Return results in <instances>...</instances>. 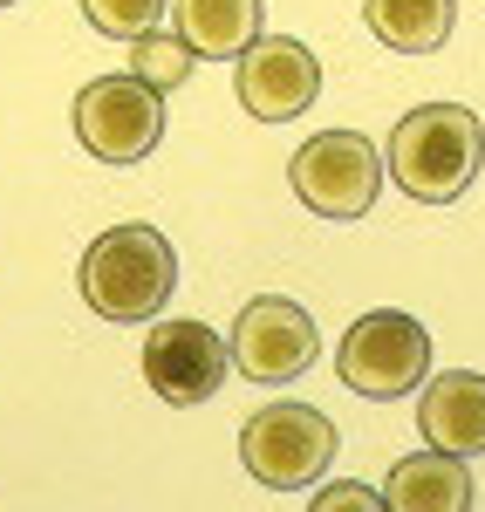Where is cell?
I'll return each instance as SVG.
<instances>
[{
	"instance_id": "6da1fadb",
	"label": "cell",
	"mask_w": 485,
	"mask_h": 512,
	"mask_svg": "<svg viewBox=\"0 0 485 512\" xmlns=\"http://www.w3.org/2000/svg\"><path fill=\"white\" fill-rule=\"evenodd\" d=\"M82 301L89 315L117 321V328H144L164 315L171 287H178V253L158 226H110L82 253Z\"/></svg>"
},
{
	"instance_id": "7a4b0ae2",
	"label": "cell",
	"mask_w": 485,
	"mask_h": 512,
	"mask_svg": "<svg viewBox=\"0 0 485 512\" xmlns=\"http://www.w3.org/2000/svg\"><path fill=\"white\" fill-rule=\"evenodd\" d=\"M383 164H390V178L417 205H451V198L479 178L485 130L465 103H424V110H404V123L390 130Z\"/></svg>"
},
{
	"instance_id": "3957f363",
	"label": "cell",
	"mask_w": 485,
	"mask_h": 512,
	"mask_svg": "<svg viewBox=\"0 0 485 512\" xmlns=\"http://www.w3.org/2000/svg\"><path fill=\"white\" fill-rule=\"evenodd\" d=\"M383 151L369 144L363 130H322V137H308L301 151H294V164H287V185H294V198L315 212V219H363L369 205H376V192H383Z\"/></svg>"
},
{
	"instance_id": "277c9868",
	"label": "cell",
	"mask_w": 485,
	"mask_h": 512,
	"mask_svg": "<svg viewBox=\"0 0 485 512\" xmlns=\"http://www.w3.org/2000/svg\"><path fill=\"white\" fill-rule=\"evenodd\" d=\"M335 376L356 396H376V403H397L404 390H417L431 376V328L404 308H376L363 315L342 349H335Z\"/></svg>"
},
{
	"instance_id": "5b68a950",
	"label": "cell",
	"mask_w": 485,
	"mask_h": 512,
	"mask_svg": "<svg viewBox=\"0 0 485 512\" xmlns=\"http://www.w3.org/2000/svg\"><path fill=\"white\" fill-rule=\"evenodd\" d=\"M240 458L267 492H308L335 458V424L315 403H267L260 417H246Z\"/></svg>"
},
{
	"instance_id": "8992f818",
	"label": "cell",
	"mask_w": 485,
	"mask_h": 512,
	"mask_svg": "<svg viewBox=\"0 0 485 512\" xmlns=\"http://www.w3.org/2000/svg\"><path fill=\"white\" fill-rule=\"evenodd\" d=\"M69 117H76V144L96 164H144L164 137V96L144 76H96Z\"/></svg>"
},
{
	"instance_id": "52a82bcc",
	"label": "cell",
	"mask_w": 485,
	"mask_h": 512,
	"mask_svg": "<svg viewBox=\"0 0 485 512\" xmlns=\"http://www.w3.org/2000/svg\"><path fill=\"white\" fill-rule=\"evenodd\" d=\"M226 342H233V369H240L246 383H294L322 355V335H315L308 308L301 301H281V294L246 301Z\"/></svg>"
},
{
	"instance_id": "ba28073f",
	"label": "cell",
	"mask_w": 485,
	"mask_h": 512,
	"mask_svg": "<svg viewBox=\"0 0 485 512\" xmlns=\"http://www.w3.org/2000/svg\"><path fill=\"white\" fill-rule=\"evenodd\" d=\"M226 376H233V342H219L205 321H158V328L144 335V383H151L171 410L212 403Z\"/></svg>"
},
{
	"instance_id": "9c48e42d",
	"label": "cell",
	"mask_w": 485,
	"mask_h": 512,
	"mask_svg": "<svg viewBox=\"0 0 485 512\" xmlns=\"http://www.w3.org/2000/svg\"><path fill=\"white\" fill-rule=\"evenodd\" d=\"M315 96H322V62H315L308 41L260 35L240 55V110H246V117L287 123V117H301Z\"/></svg>"
},
{
	"instance_id": "30bf717a",
	"label": "cell",
	"mask_w": 485,
	"mask_h": 512,
	"mask_svg": "<svg viewBox=\"0 0 485 512\" xmlns=\"http://www.w3.org/2000/svg\"><path fill=\"white\" fill-rule=\"evenodd\" d=\"M417 431L431 437L438 451H458V458H479L485 451V376L479 369H445L424 383V403H417Z\"/></svg>"
},
{
	"instance_id": "8fae6325",
	"label": "cell",
	"mask_w": 485,
	"mask_h": 512,
	"mask_svg": "<svg viewBox=\"0 0 485 512\" xmlns=\"http://www.w3.org/2000/svg\"><path fill=\"white\" fill-rule=\"evenodd\" d=\"M390 512H465L472 506V472L458 451H417V458H397V472L383 485Z\"/></svg>"
},
{
	"instance_id": "7c38bea8",
	"label": "cell",
	"mask_w": 485,
	"mask_h": 512,
	"mask_svg": "<svg viewBox=\"0 0 485 512\" xmlns=\"http://www.w3.org/2000/svg\"><path fill=\"white\" fill-rule=\"evenodd\" d=\"M171 28L192 41V55L240 62L260 41V0H171Z\"/></svg>"
},
{
	"instance_id": "4fadbf2b",
	"label": "cell",
	"mask_w": 485,
	"mask_h": 512,
	"mask_svg": "<svg viewBox=\"0 0 485 512\" xmlns=\"http://www.w3.org/2000/svg\"><path fill=\"white\" fill-rule=\"evenodd\" d=\"M363 21L369 35L383 48H397V55H438L451 41L458 7L451 0H363Z\"/></svg>"
},
{
	"instance_id": "5bb4252c",
	"label": "cell",
	"mask_w": 485,
	"mask_h": 512,
	"mask_svg": "<svg viewBox=\"0 0 485 512\" xmlns=\"http://www.w3.org/2000/svg\"><path fill=\"white\" fill-rule=\"evenodd\" d=\"M192 62H199V55H192V41L178 35V28H171V35H158V28H151V35H137V41H130V76H144L151 89H158V96L185 89Z\"/></svg>"
},
{
	"instance_id": "9a60e30c",
	"label": "cell",
	"mask_w": 485,
	"mask_h": 512,
	"mask_svg": "<svg viewBox=\"0 0 485 512\" xmlns=\"http://www.w3.org/2000/svg\"><path fill=\"white\" fill-rule=\"evenodd\" d=\"M164 14H171V0H82V21H89L96 35H110V41L151 35Z\"/></svg>"
},
{
	"instance_id": "2e32d148",
	"label": "cell",
	"mask_w": 485,
	"mask_h": 512,
	"mask_svg": "<svg viewBox=\"0 0 485 512\" xmlns=\"http://www.w3.org/2000/svg\"><path fill=\"white\" fill-rule=\"evenodd\" d=\"M376 512V506H390V499H383V492H369V485H356V478H349V485H328V492H315V512Z\"/></svg>"
},
{
	"instance_id": "e0dca14e",
	"label": "cell",
	"mask_w": 485,
	"mask_h": 512,
	"mask_svg": "<svg viewBox=\"0 0 485 512\" xmlns=\"http://www.w3.org/2000/svg\"><path fill=\"white\" fill-rule=\"evenodd\" d=\"M0 7H14V0H0Z\"/></svg>"
}]
</instances>
